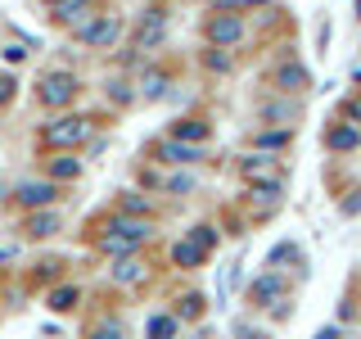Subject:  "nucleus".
<instances>
[{
	"instance_id": "nucleus-3",
	"label": "nucleus",
	"mask_w": 361,
	"mask_h": 339,
	"mask_svg": "<svg viewBox=\"0 0 361 339\" xmlns=\"http://www.w3.org/2000/svg\"><path fill=\"white\" fill-rule=\"evenodd\" d=\"M73 95H77V77H73V73H50V77L41 82V100H45L50 109L68 105Z\"/></svg>"
},
{
	"instance_id": "nucleus-8",
	"label": "nucleus",
	"mask_w": 361,
	"mask_h": 339,
	"mask_svg": "<svg viewBox=\"0 0 361 339\" xmlns=\"http://www.w3.org/2000/svg\"><path fill=\"white\" fill-rule=\"evenodd\" d=\"M158 41H163V18L149 14V18L140 23V32H135V50H154Z\"/></svg>"
},
{
	"instance_id": "nucleus-21",
	"label": "nucleus",
	"mask_w": 361,
	"mask_h": 339,
	"mask_svg": "<svg viewBox=\"0 0 361 339\" xmlns=\"http://www.w3.org/2000/svg\"><path fill=\"white\" fill-rule=\"evenodd\" d=\"M285 141H289V131H267V136H257V145H262V150H280Z\"/></svg>"
},
{
	"instance_id": "nucleus-23",
	"label": "nucleus",
	"mask_w": 361,
	"mask_h": 339,
	"mask_svg": "<svg viewBox=\"0 0 361 339\" xmlns=\"http://www.w3.org/2000/svg\"><path fill=\"white\" fill-rule=\"evenodd\" d=\"M262 118H293V109H289V105H267Z\"/></svg>"
},
{
	"instance_id": "nucleus-14",
	"label": "nucleus",
	"mask_w": 361,
	"mask_h": 339,
	"mask_svg": "<svg viewBox=\"0 0 361 339\" xmlns=\"http://www.w3.org/2000/svg\"><path fill=\"white\" fill-rule=\"evenodd\" d=\"M280 86H285V90H302V86H307V73H302V68H280Z\"/></svg>"
},
{
	"instance_id": "nucleus-6",
	"label": "nucleus",
	"mask_w": 361,
	"mask_h": 339,
	"mask_svg": "<svg viewBox=\"0 0 361 339\" xmlns=\"http://www.w3.org/2000/svg\"><path fill=\"white\" fill-rule=\"evenodd\" d=\"M14 195H18V203H27V208H45V203L54 199V186L50 181H23Z\"/></svg>"
},
{
	"instance_id": "nucleus-26",
	"label": "nucleus",
	"mask_w": 361,
	"mask_h": 339,
	"mask_svg": "<svg viewBox=\"0 0 361 339\" xmlns=\"http://www.w3.org/2000/svg\"><path fill=\"white\" fill-rule=\"evenodd\" d=\"M343 213H361V190H353V195L343 199Z\"/></svg>"
},
{
	"instance_id": "nucleus-30",
	"label": "nucleus",
	"mask_w": 361,
	"mask_h": 339,
	"mask_svg": "<svg viewBox=\"0 0 361 339\" xmlns=\"http://www.w3.org/2000/svg\"><path fill=\"white\" fill-rule=\"evenodd\" d=\"M316 339H338V331H334V326H325V331L316 335Z\"/></svg>"
},
{
	"instance_id": "nucleus-28",
	"label": "nucleus",
	"mask_w": 361,
	"mask_h": 339,
	"mask_svg": "<svg viewBox=\"0 0 361 339\" xmlns=\"http://www.w3.org/2000/svg\"><path fill=\"white\" fill-rule=\"evenodd\" d=\"M199 308H203V299H199V294H190V299H185V316H199Z\"/></svg>"
},
{
	"instance_id": "nucleus-32",
	"label": "nucleus",
	"mask_w": 361,
	"mask_h": 339,
	"mask_svg": "<svg viewBox=\"0 0 361 339\" xmlns=\"http://www.w3.org/2000/svg\"><path fill=\"white\" fill-rule=\"evenodd\" d=\"M244 5H262V0H244Z\"/></svg>"
},
{
	"instance_id": "nucleus-20",
	"label": "nucleus",
	"mask_w": 361,
	"mask_h": 339,
	"mask_svg": "<svg viewBox=\"0 0 361 339\" xmlns=\"http://www.w3.org/2000/svg\"><path fill=\"white\" fill-rule=\"evenodd\" d=\"M145 100H158V95H163V90H167V77L163 73H149V77H145Z\"/></svg>"
},
{
	"instance_id": "nucleus-2",
	"label": "nucleus",
	"mask_w": 361,
	"mask_h": 339,
	"mask_svg": "<svg viewBox=\"0 0 361 339\" xmlns=\"http://www.w3.org/2000/svg\"><path fill=\"white\" fill-rule=\"evenodd\" d=\"M86 118H54L45 127V145H82L86 141Z\"/></svg>"
},
{
	"instance_id": "nucleus-18",
	"label": "nucleus",
	"mask_w": 361,
	"mask_h": 339,
	"mask_svg": "<svg viewBox=\"0 0 361 339\" xmlns=\"http://www.w3.org/2000/svg\"><path fill=\"white\" fill-rule=\"evenodd\" d=\"M50 172L59 177V181H68V177H77V172H82V163H77V158H54V163H50Z\"/></svg>"
},
{
	"instance_id": "nucleus-25",
	"label": "nucleus",
	"mask_w": 361,
	"mask_h": 339,
	"mask_svg": "<svg viewBox=\"0 0 361 339\" xmlns=\"http://www.w3.org/2000/svg\"><path fill=\"white\" fill-rule=\"evenodd\" d=\"M9 95H14V77H0V105H9Z\"/></svg>"
},
{
	"instance_id": "nucleus-11",
	"label": "nucleus",
	"mask_w": 361,
	"mask_h": 339,
	"mask_svg": "<svg viewBox=\"0 0 361 339\" xmlns=\"http://www.w3.org/2000/svg\"><path fill=\"white\" fill-rule=\"evenodd\" d=\"M59 231V218H54V213H32V222H27V235H37V240H45V235H54Z\"/></svg>"
},
{
	"instance_id": "nucleus-7",
	"label": "nucleus",
	"mask_w": 361,
	"mask_h": 339,
	"mask_svg": "<svg viewBox=\"0 0 361 339\" xmlns=\"http://www.w3.org/2000/svg\"><path fill=\"white\" fill-rule=\"evenodd\" d=\"M248 294H253V303H262V308H267V303H280V299H285V280H280V276H257Z\"/></svg>"
},
{
	"instance_id": "nucleus-13",
	"label": "nucleus",
	"mask_w": 361,
	"mask_h": 339,
	"mask_svg": "<svg viewBox=\"0 0 361 339\" xmlns=\"http://www.w3.org/2000/svg\"><path fill=\"white\" fill-rule=\"evenodd\" d=\"M163 158H172V163H195L199 150H195V145H185V141H167L163 145Z\"/></svg>"
},
{
	"instance_id": "nucleus-16",
	"label": "nucleus",
	"mask_w": 361,
	"mask_h": 339,
	"mask_svg": "<svg viewBox=\"0 0 361 339\" xmlns=\"http://www.w3.org/2000/svg\"><path fill=\"white\" fill-rule=\"evenodd\" d=\"M176 335V316H154L149 321V339H172Z\"/></svg>"
},
{
	"instance_id": "nucleus-27",
	"label": "nucleus",
	"mask_w": 361,
	"mask_h": 339,
	"mask_svg": "<svg viewBox=\"0 0 361 339\" xmlns=\"http://www.w3.org/2000/svg\"><path fill=\"white\" fill-rule=\"evenodd\" d=\"M167 186H172V190H176V195H185V190H190V186H195V181H190V177H172V181H167Z\"/></svg>"
},
{
	"instance_id": "nucleus-29",
	"label": "nucleus",
	"mask_w": 361,
	"mask_h": 339,
	"mask_svg": "<svg viewBox=\"0 0 361 339\" xmlns=\"http://www.w3.org/2000/svg\"><path fill=\"white\" fill-rule=\"evenodd\" d=\"M127 213H145V199H135V195H127V203H122Z\"/></svg>"
},
{
	"instance_id": "nucleus-19",
	"label": "nucleus",
	"mask_w": 361,
	"mask_h": 339,
	"mask_svg": "<svg viewBox=\"0 0 361 339\" xmlns=\"http://www.w3.org/2000/svg\"><path fill=\"white\" fill-rule=\"evenodd\" d=\"M73 303H77V290H68V285L50 294V308H54V312H68V308H73Z\"/></svg>"
},
{
	"instance_id": "nucleus-24",
	"label": "nucleus",
	"mask_w": 361,
	"mask_h": 339,
	"mask_svg": "<svg viewBox=\"0 0 361 339\" xmlns=\"http://www.w3.org/2000/svg\"><path fill=\"white\" fill-rule=\"evenodd\" d=\"M90 339H122V326H95Z\"/></svg>"
},
{
	"instance_id": "nucleus-17",
	"label": "nucleus",
	"mask_w": 361,
	"mask_h": 339,
	"mask_svg": "<svg viewBox=\"0 0 361 339\" xmlns=\"http://www.w3.org/2000/svg\"><path fill=\"white\" fill-rule=\"evenodd\" d=\"M208 122H176V141H203Z\"/></svg>"
},
{
	"instance_id": "nucleus-12",
	"label": "nucleus",
	"mask_w": 361,
	"mask_h": 339,
	"mask_svg": "<svg viewBox=\"0 0 361 339\" xmlns=\"http://www.w3.org/2000/svg\"><path fill=\"white\" fill-rule=\"evenodd\" d=\"M140 276H145V267L135 263V258H122V263L113 267V280H118V285H135Z\"/></svg>"
},
{
	"instance_id": "nucleus-10",
	"label": "nucleus",
	"mask_w": 361,
	"mask_h": 339,
	"mask_svg": "<svg viewBox=\"0 0 361 339\" xmlns=\"http://www.w3.org/2000/svg\"><path fill=\"white\" fill-rule=\"evenodd\" d=\"M54 14H59L63 23H73L77 32H82L86 23H90V9H86V0H68V5H59V9H54Z\"/></svg>"
},
{
	"instance_id": "nucleus-4",
	"label": "nucleus",
	"mask_w": 361,
	"mask_h": 339,
	"mask_svg": "<svg viewBox=\"0 0 361 339\" xmlns=\"http://www.w3.org/2000/svg\"><path fill=\"white\" fill-rule=\"evenodd\" d=\"M118 32H122V23L113 18V14H99V18H90L82 32H77V37H82L86 45H99V50H104V45H113L118 41Z\"/></svg>"
},
{
	"instance_id": "nucleus-15",
	"label": "nucleus",
	"mask_w": 361,
	"mask_h": 339,
	"mask_svg": "<svg viewBox=\"0 0 361 339\" xmlns=\"http://www.w3.org/2000/svg\"><path fill=\"white\" fill-rule=\"evenodd\" d=\"M357 141H361V136H357L353 127H338V131H330V150H357Z\"/></svg>"
},
{
	"instance_id": "nucleus-33",
	"label": "nucleus",
	"mask_w": 361,
	"mask_h": 339,
	"mask_svg": "<svg viewBox=\"0 0 361 339\" xmlns=\"http://www.w3.org/2000/svg\"><path fill=\"white\" fill-rule=\"evenodd\" d=\"M357 14H361V0H357Z\"/></svg>"
},
{
	"instance_id": "nucleus-5",
	"label": "nucleus",
	"mask_w": 361,
	"mask_h": 339,
	"mask_svg": "<svg viewBox=\"0 0 361 339\" xmlns=\"http://www.w3.org/2000/svg\"><path fill=\"white\" fill-rule=\"evenodd\" d=\"M208 37H212V45H235V41L244 37V23L235 18V14H221V18L208 23Z\"/></svg>"
},
{
	"instance_id": "nucleus-1",
	"label": "nucleus",
	"mask_w": 361,
	"mask_h": 339,
	"mask_svg": "<svg viewBox=\"0 0 361 339\" xmlns=\"http://www.w3.org/2000/svg\"><path fill=\"white\" fill-rule=\"evenodd\" d=\"M149 240V222L145 218H113L109 222V235H104V249L109 254H127V249Z\"/></svg>"
},
{
	"instance_id": "nucleus-22",
	"label": "nucleus",
	"mask_w": 361,
	"mask_h": 339,
	"mask_svg": "<svg viewBox=\"0 0 361 339\" xmlns=\"http://www.w3.org/2000/svg\"><path fill=\"white\" fill-rule=\"evenodd\" d=\"M190 240H199L203 249H212V244H217V231H212V226H195V235H190Z\"/></svg>"
},
{
	"instance_id": "nucleus-31",
	"label": "nucleus",
	"mask_w": 361,
	"mask_h": 339,
	"mask_svg": "<svg viewBox=\"0 0 361 339\" xmlns=\"http://www.w3.org/2000/svg\"><path fill=\"white\" fill-rule=\"evenodd\" d=\"M45 5H50V9H59V5H68V0H45Z\"/></svg>"
},
{
	"instance_id": "nucleus-9",
	"label": "nucleus",
	"mask_w": 361,
	"mask_h": 339,
	"mask_svg": "<svg viewBox=\"0 0 361 339\" xmlns=\"http://www.w3.org/2000/svg\"><path fill=\"white\" fill-rule=\"evenodd\" d=\"M203 254H208V249H203L199 240H180V244L172 249L176 267H199V263H203Z\"/></svg>"
}]
</instances>
